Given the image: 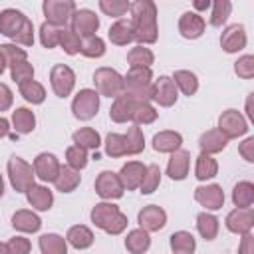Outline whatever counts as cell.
Masks as SVG:
<instances>
[{
  "mask_svg": "<svg viewBox=\"0 0 254 254\" xmlns=\"http://www.w3.org/2000/svg\"><path fill=\"white\" fill-rule=\"evenodd\" d=\"M131 12V28L139 46H149L157 42L159 26H157V6L153 0H135L129 4Z\"/></svg>",
  "mask_w": 254,
  "mask_h": 254,
  "instance_id": "1",
  "label": "cell"
},
{
  "mask_svg": "<svg viewBox=\"0 0 254 254\" xmlns=\"http://www.w3.org/2000/svg\"><path fill=\"white\" fill-rule=\"evenodd\" d=\"M89 216H91V222L97 228H101L103 232H107L111 236L121 234L127 228V222H129L127 216L113 202H97L91 208V214Z\"/></svg>",
  "mask_w": 254,
  "mask_h": 254,
  "instance_id": "2",
  "label": "cell"
},
{
  "mask_svg": "<svg viewBox=\"0 0 254 254\" xmlns=\"http://www.w3.org/2000/svg\"><path fill=\"white\" fill-rule=\"evenodd\" d=\"M125 93L139 101H149L153 97V71L151 67H129L123 75Z\"/></svg>",
  "mask_w": 254,
  "mask_h": 254,
  "instance_id": "3",
  "label": "cell"
},
{
  "mask_svg": "<svg viewBox=\"0 0 254 254\" xmlns=\"http://www.w3.org/2000/svg\"><path fill=\"white\" fill-rule=\"evenodd\" d=\"M93 83H95V91L99 93V97H119L121 93H125L123 87V75L117 69L111 67H97L93 71Z\"/></svg>",
  "mask_w": 254,
  "mask_h": 254,
  "instance_id": "4",
  "label": "cell"
},
{
  "mask_svg": "<svg viewBox=\"0 0 254 254\" xmlns=\"http://www.w3.org/2000/svg\"><path fill=\"white\" fill-rule=\"evenodd\" d=\"M34 167L30 163H26L22 157L18 155H12L8 159V179H10V185L16 192H26L34 183Z\"/></svg>",
  "mask_w": 254,
  "mask_h": 254,
  "instance_id": "5",
  "label": "cell"
},
{
  "mask_svg": "<svg viewBox=\"0 0 254 254\" xmlns=\"http://www.w3.org/2000/svg\"><path fill=\"white\" fill-rule=\"evenodd\" d=\"M46 22L56 26V28H65V24L71 20L75 8L73 0H44L42 4Z\"/></svg>",
  "mask_w": 254,
  "mask_h": 254,
  "instance_id": "6",
  "label": "cell"
},
{
  "mask_svg": "<svg viewBox=\"0 0 254 254\" xmlns=\"http://www.w3.org/2000/svg\"><path fill=\"white\" fill-rule=\"evenodd\" d=\"M99 111V93L95 89H79L71 101V113L79 121H89Z\"/></svg>",
  "mask_w": 254,
  "mask_h": 254,
  "instance_id": "7",
  "label": "cell"
},
{
  "mask_svg": "<svg viewBox=\"0 0 254 254\" xmlns=\"http://www.w3.org/2000/svg\"><path fill=\"white\" fill-rule=\"evenodd\" d=\"M248 121L246 117L236 111V109H226L222 111V115L218 117V131L226 137V139H238L242 135L248 133Z\"/></svg>",
  "mask_w": 254,
  "mask_h": 254,
  "instance_id": "8",
  "label": "cell"
},
{
  "mask_svg": "<svg viewBox=\"0 0 254 254\" xmlns=\"http://www.w3.org/2000/svg\"><path fill=\"white\" fill-rule=\"evenodd\" d=\"M50 83L58 97H67L75 87V73L65 64H56L50 71Z\"/></svg>",
  "mask_w": 254,
  "mask_h": 254,
  "instance_id": "9",
  "label": "cell"
},
{
  "mask_svg": "<svg viewBox=\"0 0 254 254\" xmlns=\"http://www.w3.org/2000/svg\"><path fill=\"white\" fill-rule=\"evenodd\" d=\"M95 192L103 198V200H115L121 198L125 189L121 185V179L117 173L113 171H101L95 179Z\"/></svg>",
  "mask_w": 254,
  "mask_h": 254,
  "instance_id": "10",
  "label": "cell"
},
{
  "mask_svg": "<svg viewBox=\"0 0 254 254\" xmlns=\"http://www.w3.org/2000/svg\"><path fill=\"white\" fill-rule=\"evenodd\" d=\"M69 24H71V30H73L79 38H91V36H95L97 28H99V18L95 16L93 10H89V8H79V10L73 12Z\"/></svg>",
  "mask_w": 254,
  "mask_h": 254,
  "instance_id": "11",
  "label": "cell"
},
{
  "mask_svg": "<svg viewBox=\"0 0 254 254\" xmlns=\"http://www.w3.org/2000/svg\"><path fill=\"white\" fill-rule=\"evenodd\" d=\"M179 89L175 81L169 75H159V79L153 81V101H157L161 107H171L177 103Z\"/></svg>",
  "mask_w": 254,
  "mask_h": 254,
  "instance_id": "12",
  "label": "cell"
},
{
  "mask_svg": "<svg viewBox=\"0 0 254 254\" xmlns=\"http://www.w3.org/2000/svg\"><path fill=\"white\" fill-rule=\"evenodd\" d=\"M194 200L206 210H220L224 206V190L220 185H200L194 189Z\"/></svg>",
  "mask_w": 254,
  "mask_h": 254,
  "instance_id": "13",
  "label": "cell"
},
{
  "mask_svg": "<svg viewBox=\"0 0 254 254\" xmlns=\"http://www.w3.org/2000/svg\"><path fill=\"white\" fill-rule=\"evenodd\" d=\"M137 222H139V228H143L145 232H159L167 224V212L157 204H149L139 210Z\"/></svg>",
  "mask_w": 254,
  "mask_h": 254,
  "instance_id": "14",
  "label": "cell"
},
{
  "mask_svg": "<svg viewBox=\"0 0 254 254\" xmlns=\"http://www.w3.org/2000/svg\"><path fill=\"white\" fill-rule=\"evenodd\" d=\"M137 105H139V99L131 97L129 93H121V95L115 97L113 103H111V109H109V117H111V121H115V123H127V121H133V115H135Z\"/></svg>",
  "mask_w": 254,
  "mask_h": 254,
  "instance_id": "15",
  "label": "cell"
},
{
  "mask_svg": "<svg viewBox=\"0 0 254 254\" xmlns=\"http://www.w3.org/2000/svg\"><path fill=\"white\" fill-rule=\"evenodd\" d=\"M226 228L234 234H250L252 226H254V210L252 208H234L226 214V220H224Z\"/></svg>",
  "mask_w": 254,
  "mask_h": 254,
  "instance_id": "16",
  "label": "cell"
},
{
  "mask_svg": "<svg viewBox=\"0 0 254 254\" xmlns=\"http://www.w3.org/2000/svg\"><path fill=\"white\" fill-rule=\"evenodd\" d=\"M60 159L54 153H40L34 159V175L44 183H54L60 173Z\"/></svg>",
  "mask_w": 254,
  "mask_h": 254,
  "instance_id": "17",
  "label": "cell"
},
{
  "mask_svg": "<svg viewBox=\"0 0 254 254\" xmlns=\"http://www.w3.org/2000/svg\"><path fill=\"white\" fill-rule=\"evenodd\" d=\"M246 30L242 24H230L228 28H224L222 36H220V46L226 54H236L240 50L246 48Z\"/></svg>",
  "mask_w": 254,
  "mask_h": 254,
  "instance_id": "18",
  "label": "cell"
},
{
  "mask_svg": "<svg viewBox=\"0 0 254 254\" xmlns=\"http://www.w3.org/2000/svg\"><path fill=\"white\" fill-rule=\"evenodd\" d=\"M204 28H206V22L200 14L196 12H185L181 18H179V32L183 38L187 40H196L204 34Z\"/></svg>",
  "mask_w": 254,
  "mask_h": 254,
  "instance_id": "19",
  "label": "cell"
},
{
  "mask_svg": "<svg viewBox=\"0 0 254 254\" xmlns=\"http://www.w3.org/2000/svg\"><path fill=\"white\" fill-rule=\"evenodd\" d=\"M28 20V16H24L20 10L16 8H6L0 12V34H4L6 38L14 40L16 34L22 30L24 22Z\"/></svg>",
  "mask_w": 254,
  "mask_h": 254,
  "instance_id": "20",
  "label": "cell"
},
{
  "mask_svg": "<svg viewBox=\"0 0 254 254\" xmlns=\"http://www.w3.org/2000/svg\"><path fill=\"white\" fill-rule=\"evenodd\" d=\"M145 165L139 163V161H129L121 167V171L117 173L119 179H121V185L125 190H135L139 189L141 181H143V175H145Z\"/></svg>",
  "mask_w": 254,
  "mask_h": 254,
  "instance_id": "21",
  "label": "cell"
},
{
  "mask_svg": "<svg viewBox=\"0 0 254 254\" xmlns=\"http://www.w3.org/2000/svg\"><path fill=\"white\" fill-rule=\"evenodd\" d=\"M189 169H190V153L185 149L175 151L167 163V175L173 181H183V179H187Z\"/></svg>",
  "mask_w": 254,
  "mask_h": 254,
  "instance_id": "22",
  "label": "cell"
},
{
  "mask_svg": "<svg viewBox=\"0 0 254 254\" xmlns=\"http://www.w3.org/2000/svg\"><path fill=\"white\" fill-rule=\"evenodd\" d=\"M26 198H28V204L36 210H50L54 204V194L44 185H32L26 190Z\"/></svg>",
  "mask_w": 254,
  "mask_h": 254,
  "instance_id": "23",
  "label": "cell"
},
{
  "mask_svg": "<svg viewBox=\"0 0 254 254\" xmlns=\"http://www.w3.org/2000/svg\"><path fill=\"white\" fill-rule=\"evenodd\" d=\"M228 145V139L218 131V129H208L200 135L198 139V147H200V153H206V155H214V153H220L224 151Z\"/></svg>",
  "mask_w": 254,
  "mask_h": 254,
  "instance_id": "24",
  "label": "cell"
},
{
  "mask_svg": "<svg viewBox=\"0 0 254 254\" xmlns=\"http://www.w3.org/2000/svg\"><path fill=\"white\" fill-rule=\"evenodd\" d=\"M183 145V135L179 131H159L153 137V149L157 153H175Z\"/></svg>",
  "mask_w": 254,
  "mask_h": 254,
  "instance_id": "25",
  "label": "cell"
},
{
  "mask_svg": "<svg viewBox=\"0 0 254 254\" xmlns=\"http://www.w3.org/2000/svg\"><path fill=\"white\" fill-rule=\"evenodd\" d=\"M12 226H14L18 232H28V234H32V232H38V230L42 228V220H40V216H38L36 212L22 208V210H16V212H14V216H12Z\"/></svg>",
  "mask_w": 254,
  "mask_h": 254,
  "instance_id": "26",
  "label": "cell"
},
{
  "mask_svg": "<svg viewBox=\"0 0 254 254\" xmlns=\"http://www.w3.org/2000/svg\"><path fill=\"white\" fill-rule=\"evenodd\" d=\"M93 240H95V236H93V232H91L85 224H75V226H71V228L67 230V234H65V242H67L69 246H73L75 250H85V248H89V246L93 244Z\"/></svg>",
  "mask_w": 254,
  "mask_h": 254,
  "instance_id": "27",
  "label": "cell"
},
{
  "mask_svg": "<svg viewBox=\"0 0 254 254\" xmlns=\"http://www.w3.org/2000/svg\"><path fill=\"white\" fill-rule=\"evenodd\" d=\"M107 38H109V42L115 44V46H127V44H131V42L135 40L131 22H129V20H123V18L117 20L115 24H111V28H109V32H107Z\"/></svg>",
  "mask_w": 254,
  "mask_h": 254,
  "instance_id": "28",
  "label": "cell"
},
{
  "mask_svg": "<svg viewBox=\"0 0 254 254\" xmlns=\"http://www.w3.org/2000/svg\"><path fill=\"white\" fill-rule=\"evenodd\" d=\"M79 181H81L79 171H75V169H71L67 165H62L54 185H56V189L60 192H71V190H75L79 187Z\"/></svg>",
  "mask_w": 254,
  "mask_h": 254,
  "instance_id": "29",
  "label": "cell"
},
{
  "mask_svg": "<svg viewBox=\"0 0 254 254\" xmlns=\"http://www.w3.org/2000/svg\"><path fill=\"white\" fill-rule=\"evenodd\" d=\"M12 125L16 129V133H20V135L32 133L34 127H36L34 111L28 109V107H16V111H12Z\"/></svg>",
  "mask_w": 254,
  "mask_h": 254,
  "instance_id": "30",
  "label": "cell"
},
{
  "mask_svg": "<svg viewBox=\"0 0 254 254\" xmlns=\"http://www.w3.org/2000/svg\"><path fill=\"white\" fill-rule=\"evenodd\" d=\"M232 202L236 208H252L254 202V185L250 181H240L232 189Z\"/></svg>",
  "mask_w": 254,
  "mask_h": 254,
  "instance_id": "31",
  "label": "cell"
},
{
  "mask_svg": "<svg viewBox=\"0 0 254 254\" xmlns=\"http://www.w3.org/2000/svg\"><path fill=\"white\" fill-rule=\"evenodd\" d=\"M149 246H151V236L143 228L131 230L127 234V238H125V248L131 254H145L149 250Z\"/></svg>",
  "mask_w": 254,
  "mask_h": 254,
  "instance_id": "32",
  "label": "cell"
},
{
  "mask_svg": "<svg viewBox=\"0 0 254 254\" xmlns=\"http://www.w3.org/2000/svg\"><path fill=\"white\" fill-rule=\"evenodd\" d=\"M218 228H220V222L214 214H210L206 210L196 214V230L204 240H214L218 234Z\"/></svg>",
  "mask_w": 254,
  "mask_h": 254,
  "instance_id": "33",
  "label": "cell"
},
{
  "mask_svg": "<svg viewBox=\"0 0 254 254\" xmlns=\"http://www.w3.org/2000/svg\"><path fill=\"white\" fill-rule=\"evenodd\" d=\"M169 244H171V250L175 254H192L194 248H196V240L190 232L187 230H179V232H173L171 238H169Z\"/></svg>",
  "mask_w": 254,
  "mask_h": 254,
  "instance_id": "34",
  "label": "cell"
},
{
  "mask_svg": "<svg viewBox=\"0 0 254 254\" xmlns=\"http://www.w3.org/2000/svg\"><path fill=\"white\" fill-rule=\"evenodd\" d=\"M171 79L175 81L177 89H181L187 97H190V95H194L198 91V77L189 69H177Z\"/></svg>",
  "mask_w": 254,
  "mask_h": 254,
  "instance_id": "35",
  "label": "cell"
},
{
  "mask_svg": "<svg viewBox=\"0 0 254 254\" xmlns=\"http://www.w3.org/2000/svg\"><path fill=\"white\" fill-rule=\"evenodd\" d=\"M218 173V163L216 159H212V155H206V153H200L196 157V165H194V177L198 181H208V179H214Z\"/></svg>",
  "mask_w": 254,
  "mask_h": 254,
  "instance_id": "36",
  "label": "cell"
},
{
  "mask_svg": "<svg viewBox=\"0 0 254 254\" xmlns=\"http://www.w3.org/2000/svg\"><path fill=\"white\" fill-rule=\"evenodd\" d=\"M71 139H73V143L77 145V147H81V149H91V151H97L99 149V145H101V137H99V133L95 131V129H91V127H81V129H77L73 135H71Z\"/></svg>",
  "mask_w": 254,
  "mask_h": 254,
  "instance_id": "37",
  "label": "cell"
},
{
  "mask_svg": "<svg viewBox=\"0 0 254 254\" xmlns=\"http://www.w3.org/2000/svg\"><path fill=\"white\" fill-rule=\"evenodd\" d=\"M40 250L42 254H67V242L60 234H42L40 236Z\"/></svg>",
  "mask_w": 254,
  "mask_h": 254,
  "instance_id": "38",
  "label": "cell"
},
{
  "mask_svg": "<svg viewBox=\"0 0 254 254\" xmlns=\"http://www.w3.org/2000/svg\"><path fill=\"white\" fill-rule=\"evenodd\" d=\"M18 89H20V95H22L28 103H32V105H40V103H44V99H46V89H44V85H42L40 81H36V79H30V81L20 83Z\"/></svg>",
  "mask_w": 254,
  "mask_h": 254,
  "instance_id": "39",
  "label": "cell"
},
{
  "mask_svg": "<svg viewBox=\"0 0 254 254\" xmlns=\"http://www.w3.org/2000/svg\"><path fill=\"white\" fill-rule=\"evenodd\" d=\"M155 62V54L145 46H135L127 54V64L131 67H151Z\"/></svg>",
  "mask_w": 254,
  "mask_h": 254,
  "instance_id": "40",
  "label": "cell"
},
{
  "mask_svg": "<svg viewBox=\"0 0 254 254\" xmlns=\"http://www.w3.org/2000/svg\"><path fill=\"white\" fill-rule=\"evenodd\" d=\"M125 137V147H127V155H139L143 149H145V137H143V131L139 125H131L127 135Z\"/></svg>",
  "mask_w": 254,
  "mask_h": 254,
  "instance_id": "41",
  "label": "cell"
},
{
  "mask_svg": "<svg viewBox=\"0 0 254 254\" xmlns=\"http://www.w3.org/2000/svg\"><path fill=\"white\" fill-rule=\"evenodd\" d=\"M161 185V169L159 165H149L145 169V175H143V181L139 185V190L143 194H151L157 190V187Z\"/></svg>",
  "mask_w": 254,
  "mask_h": 254,
  "instance_id": "42",
  "label": "cell"
},
{
  "mask_svg": "<svg viewBox=\"0 0 254 254\" xmlns=\"http://www.w3.org/2000/svg\"><path fill=\"white\" fill-rule=\"evenodd\" d=\"M60 46L67 56H75L81 50V38L71 30V28H62L60 34Z\"/></svg>",
  "mask_w": 254,
  "mask_h": 254,
  "instance_id": "43",
  "label": "cell"
},
{
  "mask_svg": "<svg viewBox=\"0 0 254 254\" xmlns=\"http://www.w3.org/2000/svg\"><path fill=\"white\" fill-rule=\"evenodd\" d=\"M105 155L111 157V159H117V157H125L127 155L125 137L121 133H109L105 137Z\"/></svg>",
  "mask_w": 254,
  "mask_h": 254,
  "instance_id": "44",
  "label": "cell"
},
{
  "mask_svg": "<svg viewBox=\"0 0 254 254\" xmlns=\"http://www.w3.org/2000/svg\"><path fill=\"white\" fill-rule=\"evenodd\" d=\"M129 4L125 0H99V10L109 18H119L129 12Z\"/></svg>",
  "mask_w": 254,
  "mask_h": 254,
  "instance_id": "45",
  "label": "cell"
},
{
  "mask_svg": "<svg viewBox=\"0 0 254 254\" xmlns=\"http://www.w3.org/2000/svg\"><path fill=\"white\" fill-rule=\"evenodd\" d=\"M230 12H232V2L230 0H216L212 4V12H210V26L220 28L228 20Z\"/></svg>",
  "mask_w": 254,
  "mask_h": 254,
  "instance_id": "46",
  "label": "cell"
},
{
  "mask_svg": "<svg viewBox=\"0 0 254 254\" xmlns=\"http://www.w3.org/2000/svg\"><path fill=\"white\" fill-rule=\"evenodd\" d=\"M65 161H67V167H71L75 171H81V169L87 167L89 157H87V151L85 149H81L77 145H71V147L65 149Z\"/></svg>",
  "mask_w": 254,
  "mask_h": 254,
  "instance_id": "47",
  "label": "cell"
},
{
  "mask_svg": "<svg viewBox=\"0 0 254 254\" xmlns=\"http://www.w3.org/2000/svg\"><path fill=\"white\" fill-rule=\"evenodd\" d=\"M60 34H62V28H56V26L44 22L40 26V42H42V46L48 48V50L60 46Z\"/></svg>",
  "mask_w": 254,
  "mask_h": 254,
  "instance_id": "48",
  "label": "cell"
},
{
  "mask_svg": "<svg viewBox=\"0 0 254 254\" xmlns=\"http://www.w3.org/2000/svg\"><path fill=\"white\" fill-rule=\"evenodd\" d=\"M79 54H83L85 58H101V56L105 54V42H103L99 36L85 38V40L81 42Z\"/></svg>",
  "mask_w": 254,
  "mask_h": 254,
  "instance_id": "49",
  "label": "cell"
},
{
  "mask_svg": "<svg viewBox=\"0 0 254 254\" xmlns=\"http://www.w3.org/2000/svg\"><path fill=\"white\" fill-rule=\"evenodd\" d=\"M10 75H12V79H14L18 85L24 83V81H30V79H34V65H32L28 60L16 62V64L10 65Z\"/></svg>",
  "mask_w": 254,
  "mask_h": 254,
  "instance_id": "50",
  "label": "cell"
},
{
  "mask_svg": "<svg viewBox=\"0 0 254 254\" xmlns=\"http://www.w3.org/2000/svg\"><path fill=\"white\" fill-rule=\"evenodd\" d=\"M157 109L149 103V101H139L137 109H135V115H133V123L135 125H149L157 119Z\"/></svg>",
  "mask_w": 254,
  "mask_h": 254,
  "instance_id": "51",
  "label": "cell"
},
{
  "mask_svg": "<svg viewBox=\"0 0 254 254\" xmlns=\"http://www.w3.org/2000/svg\"><path fill=\"white\" fill-rule=\"evenodd\" d=\"M0 52L4 54L8 65L16 64V62H24V60H28L26 50H24V48H18L16 44H0Z\"/></svg>",
  "mask_w": 254,
  "mask_h": 254,
  "instance_id": "52",
  "label": "cell"
},
{
  "mask_svg": "<svg viewBox=\"0 0 254 254\" xmlns=\"http://www.w3.org/2000/svg\"><path fill=\"white\" fill-rule=\"evenodd\" d=\"M234 71H236V75L242 77V79L254 77V56L246 54V56L238 58V62L234 64Z\"/></svg>",
  "mask_w": 254,
  "mask_h": 254,
  "instance_id": "53",
  "label": "cell"
},
{
  "mask_svg": "<svg viewBox=\"0 0 254 254\" xmlns=\"http://www.w3.org/2000/svg\"><path fill=\"white\" fill-rule=\"evenodd\" d=\"M6 248H8V254H30L32 242L24 236H14L6 242Z\"/></svg>",
  "mask_w": 254,
  "mask_h": 254,
  "instance_id": "54",
  "label": "cell"
},
{
  "mask_svg": "<svg viewBox=\"0 0 254 254\" xmlns=\"http://www.w3.org/2000/svg\"><path fill=\"white\" fill-rule=\"evenodd\" d=\"M14 42H16V44H20V46H26V48L34 46V24H32V20H30V18L24 22V26H22V30L16 34Z\"/></svg>",
  "mask_w": 254,
  "mask_h": 254,
  "instance_id": "55",
  "label": "cell"
},
{
  "mask_svg": "<svg viewBox=\"0 0 254 254\" xmlns=\"http://www.w3.org/2000/svg\"><path fill=\"white\" fill-rule=\"evenodd\" d=\"M238 153L242 155V159H244V161L254 163V137H246V139L240 143Z\"/></svg>",
  "mask_w": 254,
  "mask_h": 254,
  "instance_id": "56",
  "label": "cell"
},
{
  "mask_svg": "<svg viewBox=\"0 0 254 254\" xmlns=\"http://www.w3.org/2000/svg\"><path fill=\"white\" fill-rule=\"evenodd\" d=\"M12 101H14L12 89L6 83H0V113L6 111V109H10L12 107Z\"/></svg>",
  "mask_w": 254,
  "mask_h": 254,
  "instance_id": "57",
  "label": "cell"
},
{
  "mask_svg": "<svg viewBox=\"0 0 254 254\" xmlns=\"http://www.w3.org/2000/svg\"><path fill=\"white\" fill-rule=\"evenodd\" d=\"M238 254H254V236L252 234H244L238 246Z\"/></svg>",
  "mask_w": 254,
  "mask_h": 254,
  "instance_id": "58",
  "label": "cell"
},
{
  "mask_svg": "<svg viewBox=\"0 0 254 254\" xmlns=\"http://www.w3.org/2000/svg\"><path fill=\"white\" fill-rule=\"evenodd\" d=\"M8 135H10V121L0 115V139L2 137H8Z\"/></svg>",
  "mask_w": 254,
  "mask_h": 254,
  "instance_id": "59",
  "label": "cell"
},
{
  "mask_svg": "<svg viewBox=\"0 0 254 254\" xmlns=\"http://www.w3.org/2000/svg\"><path fill=\"white\" fill-rule=\"evenodd\" d=\"M252 97H254V93H250V95H248V99H246V115H248V119H250V121H254V111H252Z\"/></svg>",
  "mask_w": 254,
  "mask_h": 254,
  "instance_id": "60",
  "label": "cell"
},
{
  "mask_svg": "<svg viewBox=\"0 0 254 254\" xmlns=\"http://www.w3.org/2000/svg\"><path fill=\"white\" fill-rule=\"evenodd\" d=\"M194 8L196 10H206V8H210V0H194Z\"/></svg>",
  "mask_w": 254,
  "mask_h": 254,
  "instance_id": "61",
  "label": "cell"
},
{
  "mask_svg": "<svg viewBox=\"0 0 254 254\" xmlns=\"http://www.w3.org/2000/svg\"><path fill=\"white\" fill-rule=\"evenodd\" d=\"M6 65H8V62H6V58H4V54L0 52V75L4 73V69H6Z\"/></svg>",
  "mask_w": 254,
  "mask_h": 254,
  "instance_id": "62",
  "label": "cell"
},
{
  "mask_svg": "<svg viewBox=\"0 0 254 254\" xmlns=\"http://www.w3.org/2000/svg\"><path fill=\"white\" fill-rule=\"evenodd\" d=\"M0 254H8V248H6L4 242H0Z\"/></svg>",
  "mask_w": 254,
  "mask_h": 254,
  "instance_id": "63",
  "label": "cell"
},
{
  "mask_svg": "<svg viewBox=\"0 0 254 254\" xmlns=\"http://www.w3.org/2000/svg\"><path fill=\"white\" fill-rule=\"evenodd\" d=\"M4 194V179H2V175H0V196Z\"/></svg>",
  "mask_w": 254,
  "mask_h": 254,
  "instance_id": "64",
  "label": "cell"
}]
</instances>
